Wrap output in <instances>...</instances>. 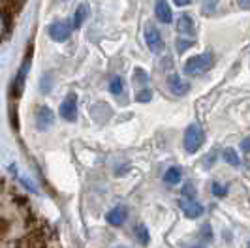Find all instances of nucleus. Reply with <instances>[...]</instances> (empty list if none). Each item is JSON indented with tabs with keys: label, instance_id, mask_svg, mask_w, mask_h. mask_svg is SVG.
<instances>
[{
	"label": "nucleus",
	"instance_id": "f257e3e1",
	"mask_svg": "<svg viewBox=\"0 0 250 248\" xmlns=\"http://www.w3.org/2000/svg\"><path fill=\"white\" fill-rule=\"evenodd\" d=\"M213 66V55L211 53H203L198 57H192L190 61L185 64V74L188 75H198L205 70H209Z\"/></svg>",
	"mask_w": 250,
	"mask_h": 248
},
{
	"label": "nucleus",
	"instance_id": "f03ea898",
	"mask_svg": "<svg viewBox=\"0 0 250 248\" xmlns=\"http://www.w3.org/2000/svg\"><path fill=\"white\" fill-rule=\"evenodd\" d=\"M203 145V130L198 124H190L185 132V149L188 152H196Z\"/></svg>",
	"mask_w": 250,
	"mask_h": 248
},
{
	"label": "nucleus",
	"instance_id": "7ed1b4c3",
	"mask_svg": "<svg viewBox=\"0 0 250 248\" xmlns=\"http://www.w3.org/2000/svg\"><path fill=\"white\" fill-rule=\"evenodd\" d=\"M145 40H147V45H149V49L152 53H160L164 49V40L156 26L147 25V28H145Z\"/></svg>",
	"mask_w": 250,
	"mask_h": 248
},
{
	"label": "nucleus",
	"instance_id": "20e7f679",
	"mask_svg": "<svg viewBox=\"0 0 250 248\" xmlns=\"http://www.w3.org/2000/svg\"><path fill=\"white\" fill-rule=\"evenodd\" d=\"M181 209L183 212L187 214L188 218H198L203 214V207H201V203L198 201H194V198H181Z\"/></svg>",
	"mask_w": 250,
	"mask_h": 248
},
{
	"label": "nucleus",
	"instance_id": "39448f33",
	"mask_svg": "<svg viewBox=\"0 0 250 248\" xmlns=\"http://www.w3.org/2000/svg\"><path fill=\"white\" fill-rule=\"evenodd\" d=\"M167 88H169L171 94H175V96H185L188 92V88H190V85H188L185 79H181L177 74H171L167 77Z\"/></svg>",
	"mask_w": 250,
	"mask_h": 248
},
{
	"label": "nucleus",
	"instance_id": "423d86ee",
	"mask_svg": "<svg viewBox=\"0 0 250 248\" xmlns=\"http://www.w3.org/2000/svg\"><path fill=\"white\" fill-rule=\"evenodd\" d=\"M70 32H72V28L68 23H64V21H59V23H53L49 26V36L55 40V41H64V40H68L70 38Z\"/></svg>",
	"mask_w": 250,
	"mask_h": 248
},
{
	"label": "nucleus",
	"instance_id": "0eeeda50",
	"mask_svg": "<svg viewBox=\"0 0 250 248\" xmlns=\"http://www.w3.org/2000/svg\"><path fill=\"white\" fill-rule=\"evenodd\" d=\"M61 117H62L64 121H68V123L75 121V117H77V103H75V96H68V98L62 102V105H61Z\"/></svg>",
	"mask_w": 250,
	"mask_h": 248
},
{
	"label": "nucleus",
	"instance_id": "6e6552de",
	"mask_svg": "<svg viewBox=\"0 0 250 248\" xmlns=\"http://www.w3.org/2000/svg\"><path fill=\"white\" fill-rule=\"evenodd\" d=\"M177 28H179V32L181 34H185V36H192L194 34V19L188 15V13H183L181 17H179V21H177Z\"/></svg>",
	"mask_w": 250,
	"mask_h": 248
},
{
	"label": "nucleus",
	"instance_id": "1a4fd4ad",
	"mask_svg": "<svg viewBox=\"0 0 250 248\" xmlns=\"http://www.w3.org/2000/svg\"><path fill=\"white\" fill-rule=\"evenodd\" d=\"M126 216H128V211H126L125 207H115L111 211L107 212V222L111 224V226H121V224H125Z\"/></svg>",
	"mask_w": 250,
	"mask_h": 248
},
{
	"label": "nucleus",
	"instance_id": "9d476101",
	"mask_svg": "<svg viewBox=\"0 0 250 248\" xmlns=\"http://www.w3.org/2000/svg\"><path fill=\"white\" fill-rule=\"evenodd\" d=\"M53 121H55V117H53V113H51L49 107H40L36 113V123L40 128H49L51 124H53Z\"/></svg>",
	"mask_w": 250,
	"mask_h": 248
},
{
	"label": "nucleus",
	"instance_id": "9b49d317",
	"mask_svg": "<svg viewBox=\"0 0 250 248\" xmlns=\"http://www.w3.org/2000/svg\"><path fill=\"white\" fill-rule=\"evenodd\" d=\"M154 13H156L158 21H162V23H169V21H171V10H169V4H167L166 0H158V2H156Z\"/></svg>",
	"mask_w": 250,
	"mask_h": 248
},
{
	"label": "nucleus",
	"instance_id": "f8f14e48",
	"mask_svg": "<svg viewBox=\"0 0 250 248\" xmlns=\"http://www.w3.org/2000/svg\"><path fill=\"white\" fill-rule=\"evenodd\" d=\"M28 66H30V61H26L25 64L21 66V70H19V74H17V79L13 81L15 96H19V94L23 92V87H25V75H26V70H28Z\"/></svg>",
	"mask_w": 250,
	"mask_h": 248
},
{
	"label": "nucleus",
	"instance_id": "ddd939ff",
	"mask_svg": "<svg viewBox=\"0 0 250 248\" xmlns=\"http://www.w3.org/2000/svg\"><path fill=\"white\" fill-rule=\"evenodd\" d=\"M134 235H136V239L139 241V245H147L149 243V229L143 226V224H138L136 227H134Z\"/></svg>",
	"mask_w": 250,
	"mask_h": 248
},
{
	"label": "nucleus",
	"instance_id": "4468645a",
	"mask_svg": "<svg viewBox=\"0 0 250 248\" xmlns=\"http://www.w3.org/2000/svg\"><path fill=\"white\" fill-rule=\"evenodd\" d=\"M164 181L167 183V185H177L179 181H181V169L179 167H169L166 175H164Z\"/></svg>",
	"mask_w": 250,
	"mask_h": 248
},
{
	"label": "nucleus",
	"instance_id": "2eb2a0df",
	"mask_svg": "<svg viewBox=\"0 0 250 248\" xmlns=\"http://www.w3.org/2000/svg\"><path fill=\"white\" fill-rule=\"evenodd\" d=\"M222 156H224V160L229 164V165H233V167H237V165H241V160H239V154L235 152L233 149H224V152H222Z\"/></svg>",
	"mask_w": 250,
	"mask_h": 248
},
{
	"label": "nucleus",
	"instance_id": "dca6fc26",
	"mask_svg": "<svg viewBox=\"0 0 250 248\" xmlns=\"http://www.w3.org/2000/svg\"><path fill=\"white\" fill-rule=\"evenodd\" d=\"M85 19H87V6H79L74 17V28H79V26L83 25Z\"/></svg>",
	"mask_w": 250,
	"mask_h": 248
},
{
	"label": "nucleus",
	"instance_id": "f3484780",
	"mask_svg": "<svg viewBox=\"0 0 250 248\" xmlns=\"http://www.w3.org/2000/svg\"><path fill=\"white\" fill-rule=\"evenodd\" d=\"M123 81L119 79V77H115V79H111V85H109V88H111V92L113 94H121L123 92Z\"/></svg>",
	"mask_w": 250,
	"mask_h": 248
},
{
	"label": "nucleus",
	"instance_id": "a211bd4d",
	"mask_svg": "<svg viewBox=\"0 0 250 248\" xmlns=\"http://www.w3.org/2000/svg\"><path fill=\"white\" fill-rule=\"evenodd\" d=\"M150 98H152V92H150L149 88H143V90H139L138 94H136V100L141 102V103H143V102H149Z\"/></svg>",
	"mask_w": 250,
	"mask_h": 248
},
{
	"label": "nucleus",
	"instance_id": "6ab92c4d",
	"mask_svg": "<svg viewBox=\"0 0 250 248\" xmlns=\"http://www.w3.org/2000/svg\"><path fill=\"white\" fill-rule=\"evenodd\" d=\"M213 194L216 198H222V196H226V188L218 183H213Z\"/></svg>",
	"mask_w": 250,
	"mask_h": 248
},
{
	"label": "nucleus",
	"instance_id": "aec40b11",
	"mask_svg": "<svg viewBox=\"0 0 250 248\" xmlns=\"http://www.w3.org/2000/svg\"><path fill=\"white\" fill-rule=\"evenodd\" d=\"M190 45H192V41H190V40H179V41H177V51H179V53H183V51L188 49Z\"/></svg>",
	"mask_w": 250,
	"mask_h": 248
},
{
	"label": "nucleus",
	"instance_id": "412c9836",
	"mask_svg": "<svg viewBox=\"0 0 250 248\" xmlns=\"http://www.w3.org/2000/svg\"><path fill=\"white\" fill-rule=\"evenodd\" d=\"M216 6V0H203V10L205 12H213Z\"/></svg>",
	"mask_w": 250,
	"mask_h": 248
},
{
	"label": "nucleus",
	"instance_id": "4be33fe9",
	"mask_svg": "<svg viewBox=\"0 0 250 248\" xmlns=\"http://www.w3.org/2000/svg\"><path fill=\"white\" fill-rule=\"evenodd\" d=\"M136 79H138L139 83H147V75L143 74L141 70H138V72H136Z\"/></svg>",
	"mask_w": 250,
	"mask_h": 248
},
{
	"label": "nucleus",
	"instance_id": "5701e85b",
	"mask_svg": "<svg viewBox=\"0 0 250 248\" xmlns=\"http://www.w3.org/2000/svg\"><path fill=\"white\" fill-rule=\"evenodd\" d=\"M4 30H6V23H4V17L0 15V38L4 36Z\"/></svg>",
	"mask_w": 250,
	"mask_h": 248
},
{
	"label": "nucleus",
	"instance_id": "b1692460",
	"mask_svg": "<svg viewBox=\"0 0 250 248\" xmlns=\"http://www.w3.org/2000/svg\"><path fill=\"white\" fill-rule=\"evenodd\" d=\"M173 2H175L177 6H188L192 0H173Z\"/></svg>",
	"mask_w": 250,
	"mask_h": 248
},
{
	"label": "nucleus",
	"instance_id": "393cba45",
	"mask_svg": "<svg viewBox=\"0 0 250 248\" xmlns=\"http://www.w3.org/2000/svg\"><path fill=\"white\" fill-rule=\"evenodd\" d=\"M243 152L249 154V139H243Z\"/></svg>",
	"mask_w": 250,
	"mask_h": 248
},
{
	"label": "nucleus",
	"instance_id": "a878e982",
	"mask_svg": "<svg viewBox=\"0 0 250 248\" xmlns=\"http://www.w3.org/2000/svg\"><path fill=\"white\" fill-rule=\"evenodd\" d=\"M2 227H4V222H0V235H2V231H4Z\"/></svg>",
	"mask_w": 250,
	"mask_h": 248
},
{
	"label": "nucleus",
	"instance_id": "bb28decb",
	"mask_svg": "<svg viewBox=\"0 0 250 248\" xmlns=\"http://www.w3.org/2000/svg\"><path fill=\"white\" fill-rule=\"evenodd\" d=\"M194 248H203V247H194Z\"/></svg>",
	"mask_w": 250,
	"mask_h": 248
}]
</instances>
